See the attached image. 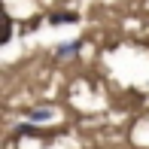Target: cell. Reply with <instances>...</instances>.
Listing matches in <instances>:
<instances>
[{"label":"cell","instance_id":"1","mask_svg":"<svg viewBox=\"0 0 149 149\" xmlns=\"http://www.w3.org/2000/svg\"><path fill=\"white\" fill-rule=\"evenodd\" d=\"M49 22H52V24H64V22L76 24V22H79V15H76V12H55V15H49Z\"/></svg>","mask_w":149,"mask_h":149},{"label":"cell","instance_id":"2","mask_svg":"<svg viewBox=\"0 0 149 149\" xmlns=\"http://www.w3.org/2000/svg\"><path fill=\"white\" fill-rule=\"evenodd\" d=\"M3 24H6V28H3V37H0V40H3V43H9V37H12V15H9L6 9H3Z\"/></svg>","mask_w":149,"mask_h":149}]
</instances>
